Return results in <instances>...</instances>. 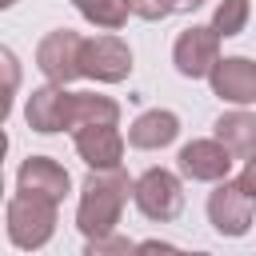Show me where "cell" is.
I'll return each instance as SVG.
<instances>
[{
  "mask_svg": "<svg viewBox=\"0 0 256 256\" xmlns=\"http://www.w3.org/2000/svg\"><path fill=\"white\" fill-rule=\"evenodd\" d=\"M136 180H128L124 168H88L80 184V204H76V228L84 240L108 236L120 224V212L132 196Z\"/></svg>",
  "mask_w": 256,
  "mask_h": 256,
  "instance_id": "6da1fadb",
  "label": "cell"
},
{
  "mask_svg": "<svg viewBox=\"0 0 256 256\" xmlns=\"http://www.w3.org/2000/svg\"><path fill=\"white\" fill-rule=\"evenodd\" d=\"M220 60H224V56H220V36H216L212 24H208V28H204V24H192V28H184V32L176 36V44H172V64H176V72H180L184 80H208Z\"/></svg>",
  "mask_w": 256,
  "mask_h": 256,
  "instance_id": "8992f818",
  "label": "cell"
},
{
  "mask_svg": "<svg viewBox=\"0 0 256 256\" xmlns=\"http://www.w3.org/2000/svg\"><path fill=\"white\" fill-rule=\"evenodd\" d=\"M212 128H216V140H220L236 160H252V156H256V112L232 108V112H224Z\"/></svg>",
  "mask_w": 256,
  "mask_h": 256,
  "instance_id": "9a60e30c",
  "label": "cell"
},
{
  "mask_svg": "<svg viewBox=\"0 0 256 256\" xmlns=\"http://www.w3.org/2000/svg\"><path fill=\"white\" fill-rule=\"evenodd\" d=\"M84 76L96 84H120L132 76V48L104 32V36H88L84 40Z\"/></svg>",
  "mask_w": 256,
  "mask_h": 256,
  "instance_id": "52a82bcc",
  "label": "cell"
},
{
  "mask_svg": "<svg viewBox=\"0 0 256 256\" xmlns=\"http://www.w3.org/2000/svg\"><path fill=\"white\" fill-rule=\"evenodd\" d=\"M84 256H140V244H132V240L120 236V232H108V236L88 240Z\"/></svg>",
  "mask_w": 256,
  "mask_h": 256,
  "instance_id": "ac0fdd59",
  "label": "cell"
},
{
  "mask_svg": "<svg viewBox=\"0 0 256 256\" xmlns=\"http://www.w3.org/2000/svg\"><path fill=\"white\" fill-rule=\"evenodd\" d=\"M236 184H240V188H244V192H248V196L256 200V156H252V160L244 164V172L236 176Z\"/></svg>",
  "mask_w": 256,
  "mask_h": 256,
  "instance_id": "7402d4cb",
  "label": "cell"
},
{
  "mask_svg": "<svg viewBox=\"0 0 256 256\" xmlns=\"http://www.w3.org/2000/svg\"><path fill=\"white\" fill-rule=\"evenodd\" d=\"M140 256H188V252H180V248L168 244V240H144V244H140Z\"/></svg>",
  "mask_w": 256,
  "mask_h": 256,
  "instance_id": "ffe728a7",
  "label": "cell"
},
{
  "mask_svg": "<svg viewBox=\"0 0 256 256\" xmlns=\"http://www.w3.org/2000/svg\"><path fill=\"white\" fill-rule=\"evenodd\" d=\"M232 160H236V156L212 136V140H192V144H184L180 156H176V168H180V176H188V180H196V184H220V180H228Z\"/></svg>",
  "mask_w": 256,
  "mask_h": 256,
  "instance_id": "ba28073f",
  "label": "cell"
},
{
  "mask_svg": "<svg viewBox=\"0 0 256 256\" xmlns=\"http://www.w3.org/2000/svg\"><path fill=\"white\" fill-rule=\"evenodd\" d=\"M196 8H204V0H164L168 16H184V12H196Z\"/></svg>",
  "mask_w": 256,
  "mask_h": 256,
  "instance_id": "603a6c76",
  "label": "cell"
},
{
  "mask_svg": "<svg viewBox=\"0 0 256 256\" xmlns=\"http://www.w3.org/2000/svg\"><path fill=\"white\" fill-rule=\"evenodd\" d=\"M36 68L48 84H72L84 76V36L72 28H56L36 44Z\"/></svg>",
  "mask_w": 256,
  "mask_h": 256,
  "instance_id": "277c9868",
  "label": "cell"
},
{
  "mask_svg": "<svg viewBox=\"0 0 256 256\" xmlns=\"http://www.w3.org/2000/svg\"><path fill=\"white\" fill-rule=\"evenodd\" d=\"M88 124H120V104L112 96H100V92H68L64 132H76Z\"/></svg>",
  "mask_w": 256,
  "mask_h": 256,
  "instance_id": "5bb4252c",
  "label": "cell"
},
{
  "mask_svg": "<svg viewBox=\"0 0 256 256\" xmlns=\"http://www.w3.org/2000/svg\"><path fill=\"white\" fill-rule=\"evenodd\" d=\"M72 4H76V12H80L88 24H96V28H104V32H120V28L128 24V16H132L128 0H72Z\"/></svg>",
  "mask_w": 256,
  "mask_h": 256,
  "instance_id": "2e32d148",
  "label": "cell"
},
{
  "mask_svg": "<svg viewBox=\"0 0 256 256\" xmlns=\"http://www.w3.org/2000/svg\"><path fill=\"white\" fill-rule=\"evenodd\" d=\"M188 256H212V252H188Z\"/></svg>",
  "mask_w": 256,
  "mask_h": 256,
  "instance_id": "d4e9b609",
  "label": "cell"
},
{
  "mask_svg": "<svg viewBox=\"0 0 256 256\" xmlns=\"http://www.w3.org/2000/svg\"><path fill=\"white\" fill-rule=\"evenodd\" d=\"M252 216H256V200L236 184V180H220L208 192V224L216 228V236L240 240L252 232Z\"/></svg>",
  "mask_w": 256,
  "mask_h": 256,
  "instance_id": "5b68a950",
  "label": "cell"
},
{
  "mask_svg": "<svg viewBox=\"0 0 256 256\" xmlns=\"http://www.w3.org/2000/svg\"><path fill=\"white\" fill-rule=\"evenodd\" d=\"M176 136H180V116L168 108H148L128 124V144L136 152H160L176 144Z\"/></svg>",
  "mask_w": 256,
  "mask_h": 256,
  "instance_id": "8fae6325",
  "label": "cell"
},
{
  "mask_svg": "<svg viewBox=\"0 0 256 256\" xmlns=\"http://www.w3.org/2000/svg\"><path fill=\"white\" fill-rule=\"evenodd\" d=\"M56 224H60V200L40 196V192L16 188V196L4 208V232L20 252H40L56 236Z\"/></svg>",
  "mask_w": 256,
  "mask_h": 256,
  "instance_id": "7a4b0ae2",
  "label": "cell"
},
{
  "mask_svg": "<svg viewBox=\"0 0 256 256\" xmlns=\"http://www.w3.org/2000/svg\"><path fill=\"white\" fill-rule=\"evenodd\" d=\"M208 84H212L216 100L248 108V104H256V60H248V56H224L216 64V72L208 76Z\"/></svg>",
  "mask_w": 256,
  "mask_h": 256,
  "instance_id": "9c48e42d",
  "label": "cell"
},
{
  "mask_svg": "<svg viewBox=\"0 0 256 256\" xmlns=\"http://www.w3.org/2000/svg\"><path fill=\"white\" fill-rule=\"evenodd\" d=\"M128 8H132V16H140V20H164L168 12H164V0H128Z\"/></svg>",
  "mask_w": 256,
  "mask_h": 256,
  "instance_id": "d6986e66",
  "label": "cell"
},
{
  "mask_svg": "<svg viewBox=\"0 0 256 256\" xmlns=\"http://www.w3.org/2000/svg\"><path fill=\"white\" fill-rule=\"evenodd\" d=\"M72 144L88 168H120L124 160V136L120 124H88L72 132Z\"/></svg>",
  "mask_w": 256,
  "mask_h": 256,
  "instance_id": "30bf717a",
  "label": "cell"
},
{
  "mask_svg": "<svg viewBox=\"0 0 256 256\" xmlns=\"http://www.w3.org/2000/svg\"><path fill=\"white\" fill-rule=\"evenodd\" d=\"M0 4H4V8H12V4H16V0H0Z\"/></svg>",
  "mask_w": 256,
  "mask_h": 256,
  "instance_id": "cb8c5ba5",
  "label": "cell"
},
{
  "mask_svg": "<svg viewBox=\"0 0 256 256\" xmlns=\"http://www.w3.org/2000/svg\"><path fill=\"white\" fill-rule=\"evenodd\" d=\"M248 16H252L248 0H220L216 12H212V28H216L220 40H228V36H240L248 28Z\"/></svg>",
  "mask_w": 256,
  "mask_h": 256,
  "instance_id": "e0dca14e",
  "label": "cell"
},
{
  "mask_svg": "<svg viewBox=\"0 0 256 256\" xmlns=\"http://www.w3.org/2000/svg\"><path fill=\"white\" fill-rule=\"evenodd\" d=\"M64 108H68V88L44 84V88H32V96L24 104V120L32 132L52 136V132H64Z\"/></svg>",
  "mask_w": 256,
  "mask_h": 256,
  "instance_id": "4fadbf2b",
  "label": "cell"
},
{
  "mask_svg": "<svg viewBox=\"0 0 256 256\" xmlns=\"http://www.w3.org/2000/svg\"><path fill=\"white\" fill-rule=\"evenodd\" d=\"M16 188L20 192H40V196H52V200H64L68 188H72V176L64 164H56L52 156H28L16 172Z\"/></svg>",
  "mask_w": 256,
  "mask_h": 256,
  "instance_id": "7c38bea8",
  "label": "cell"
},
{
  "mask_svg": "<svg viewBox=\"0 0 256 256\" xmlns=\"http://www.w3.org/2000/svg\"><path fill=\"white\" fill-rule=\"evenodd\" d=\"M0 60H4V72H8V100H12V92H16V80H20L16 52H12V48H4V52H0Z\"/></svg>",
  "mask_w": 256,
  "mask_h": 256,
  "instance_id": "44dd1931",
  "label": "cell"
},
{
  "mask_svg": "<svg viewBox=\"0 0 256 256\" xmlns=\"http://www.w3.org/2000/svg\"><path fill=\"white\" fill-rule=\"evenodd\" d=\"M132 204L140 208L144 220H152V224H172V220L184 212V184H180V176L168 172V168H148L144 176H136Z\"/></svg>",
  "mask_w": 256,
  "mask_h": 256,
  "instance_id": "3957f363",
  "label": "cell"
}]
</instances>
